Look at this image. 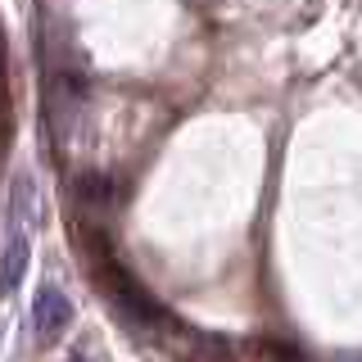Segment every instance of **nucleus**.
I'll return each instance as SVG.
<instances>
[{"mask_svg":"<svg viewBox=\"0 0 362 362\" xmlns=\"http://www.w3.org/2000/svg\"><path fill=\"white\" fill-rule=\"evenodd\" d=\"M68 326H73V303H68V294L54 290V286H41L37 299H32V331H37V344L64 339Z\"/></svg>","mask_w":362,"mask_h":362,"instance_id":"obj_1","label":"nucleus"},{"mask_svg":"<svg viewBox=\"0 0 362 362\" xmlns=\"http://www.w3.org/2000/svg\"><path fill=\"white\" fill-rule=\"evenodd\" d=\"M32 258V226H9V240L0 249V294H14L28 276Z\"/></svg>","mask_w":362,"mask_h":362,"instance_id":"obj_2","label":"nucleus"}]
</instances>
